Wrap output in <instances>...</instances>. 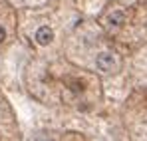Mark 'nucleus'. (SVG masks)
<instances>
[{"mask_svg":"<svg viewBox=\"0 0 147 141\" xmlns=\"http://www.w3.org/2000/svg\"><path fill=\"white\" fill-rule=\"evenodd\" d=\"M96 64H98V68L101 72H113L115 70V60H113V56H111V54H105V52L98 56Z\"/></svg>","mask_w":147,"mask_h":141,"instance_id":"f257e3e1","label":"nucleus"},{"mask_svg":"<svg viewBox=\"0 0 147 141\" xmlns=\"http://www.w3.org/2000/svg\"><path fill=\"white\" fill-rule=\"evenodd\" d=\"M52 40H54V30L48 28V26H42V28L36 32V42H38L40 46H48Z\"/></svg>","mask_w":147,"mask_h":141,"instance_id":"f03ea898","label":"nucleus"},{"mask_svg":"<svg viewBox=\"0 0 147 141\" xmlns=\"http://www.w3.org/2000/svg\"><path fill=\"white\" fill-rule=\"evenodd\" d=\"M125 22V14L123 12H113V14H109V24H113V26H121Z\"/></svg>","mask_w":147,"mask_h":141,"instance_id":"7ed1b4c3","label":"nucleus"},{"mask_svg":"<svg viewBox=\"0 0 147 141\" xmlns=\"http://www.w3.org/2000/svg\"><path fill=\"white\" fill-rule=\"evenodd\" d=\"M4 40H6V30L0 26V42H4Z\"/></svg>","mask_w":147,"mask_h":141,"instance_id":"20e7f679","label":"nucleus"}]
</instances>
